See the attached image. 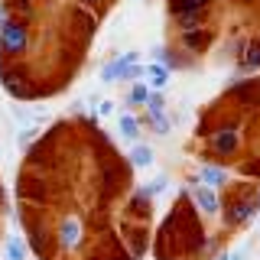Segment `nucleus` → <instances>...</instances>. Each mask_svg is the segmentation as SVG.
<instances>
[{"label":"nucleus","instance_id":"0eeeda50","mask_svg":"<svg viewBox=\"0 0 260 260\" xmlns=\"http://www.w3.org/2000/svg\"><path fill=\"white\" fill-rule=\"evenodd\" d=\"M189 202H192L195 211H202V215H208V218H215L218 211H221V195H218V189H208V185H192Z\"/></svg>","mask_w":260,"mask_h":260},{"label":"nucleus","instance_id":"423d86ee","mask_svg":"<svg viewBox=\"0 0 260 260\" xmlns=\"http://www.w3.org/2000/svg\"><path fill=\"white\" fill-rule=\"evenodd\" d=\"M208 150L215 153V156H234L238 153V146H241V137H238V130L234 127H218V130H208Z\"/></svg>","mask_w":260,"mask_h":260},{"label":"nucleus","instance_id":"6ab92c4d","mask_svg":"<svg viewBox=\"0 0 260 260\" xmlns=\"http://www.w3.org/2000/svg\"><path fill=\"white\" fill-rule=\"evenodd\" d=\"M205 16H208V10H189V13L173 16V20H176V26L185 32V29H199V26H205Z\"/></svg>","mask_w":260,"mask_h":260},{"label":"nucleus","instance_id":"f3484780","mask_svg":"<svg viewBox=\"0 0 260 260\" xmlns=\"http://www.w3.org/2000/svg\"><path fill=\"white\" fill-rule=\"evenodd\" d=\"M257 94H260V81H254V78L234 81V85L228 88V98H238V101H244V104H250Z\"/></svg>","mask_w":260,"mask_h":260},{"label":"nucleus","instance_id":"2eb2a0df","mask_svg":"<svg viewBox=\"0 0 260 260\" xmlns=\"http://www.w3.org/2000/svg\"><path fill=\"white\" fill-rule=\"evenodd\" d=\"M16 195H20V199H29V202H46V182L43 179H32V176H23Z\"/></svg>","mask_w":260,"mask_h":260},{"label":"nucleus","instance_id":"aec40b11","mask_svg":"<svg viewBox=\"0 0 260 260\" xmlns=\"http://www.w3.org/2000/svg\"><path fill=\"white\" fill-rule=\"evenodd\" d=\"M146 98H150V88H146V81H134L127 91V108H143Z\"/></svg>","mask_w":260,"mask_h":260},{"label":"nucleus","instance_id":"dca6fc26","mask_svg":"<svg viewBox=\"0 0 260 260\" xmlns=\"http://www.w3.org/2000/svg\"><path fill=\"white\" fill-rule=\"evenodd\" d=\"M260 69V32L254 39H247L241 49V72H254Z\"/></svg>","mask_w":260,"mask_h":260},{"label":"nucleus","instance_id":"c85d7f7f","mask_svg":"<svg viewBox=\"0 0 260 260\" xmlns=\"http://www.w3.org/2000/svg\"><path fill=\"white\" fill-rule=\"evenodd\" d=\"M215 260H228V250H218V254H215Z\"/></svg>","mask_w":260,"mask_h":260},{"label":"nucleus","instance_id":"4be33fe9","mask_svg":"<svg viewBox=\"0 0 260 260\" xmlns=\"http://www.w3.org/2000/svg\"><path fill=\"white\" fill-rule=\"evenodd\" d=\"M124 65H127V62L120 59V55H114V59L101 69V81H104V85H114V81L120 78V69H124Z\"/></svg>","mask_w":260,"mask_h":260},{"label":"nucleus","instance_id":"cd10ccee","mask_svg":"<svg viewBox=\"0 0 260 260\" xmlns=\"http://www.w3.org/2000/svg\"><path fill=\"white\" fill-rule=\"evenodd\" d=\"M247 257V250H234V254H228V260H244Z\"/></svg>","mask_w":260,"mask_h":260},{"label":"nucleus","instance_id":"f8f14e48","mask_svg":"<svg viewBox=\"0 0 260 260\" xmlns=\"http://www.w3.org/2000/svg\"><path fill=\"white\" fill-rule=\"evenodd\" d=\"M117 134H120V140L124 143H140V120L134 117L130 111H120V117H117Z\"/></svg>","mask_w":260,"mask_h":260},{"label":"nucleus","instance_id":"f03ea898","mask_svg":"<svg viewBox=\"0 0 260 260\" xmlns=\"http://www.w3.org/2000/svg\"><path fill=\"white\" fill-rule=\"evenodd\" d=\"M260 211L257 205V192L250 195H231V199L221 202V211H218V218H221L224 228H244L254 221V215Z\"/></svg>","mask_w":260,"mask_h":260},{"label":"nucleus","instance_id":"a211bd4d","mask_svg":"<svg viewBox=\"0 0 260 260\" xmlns=\"http://www.w3.org/2000/svg\"><path fill=\"white\" fill-rule=\"evenodd\" d=\"M4 254H7V260H26L29 257L26 238H16V234H10V238L4 241Z\"/></svg>","mask_w":260,"mask_h":260},{"label":"nucleus","instance_id":"393cba45","mask_svg":"<svg viewBox=\"0 0 260 260\" xmlns=\"http://www.w3.org/2000/svg\"><path fill=\"white\" fill-rule=\"evenodd\" d=\"M114 111H117V104H114V101H101V104H98V117H111Z\"/></svg>","mask_w":260,"mask_h":260},{"label":"nucleus","instance_id":"39448f33","mask_svg":"<svg viewBox=\"0 0 260 260\" xmlns=\"http://www.w3.org/2000/svg\"><path fill=\"white\" fill-rule=\"evenodd\" d=\"M81 241H85V224H81L78 215H65L59 221V231H55V244L62 250H78Z\"/></svg>","mask_w":260,"mask_h":260},{"label":"nucleus","instance_id":"bb28decb","mask_svg":"<svg viewBox=\"0 0 260 260\" xmlns=\"http://www.w3.org/2000/svg\"><path fill=\"white\" fill-rule=\"evenodd\" d=\"M104 4H108V0H81L85 10H98V7H104Z\"/></svg>","mask_w":260,"mask_h":260},{"label":"nucleus","instance_id":"5701e85b","mask_svg":"<svg viewBox=\"0 0 260 260\" xmlns=\"http://www.w3.org/2000/svg\"><path fill=\"white\" fill-rule=\"evenodd\" d=\"M117 81H130V85H134V81H143V65H124Z\"/></svg>","mask_w":260,"mask_h":260},{"label":"nucleus","instance_id":"a878e982","mask_svg":"<svg viewBox=\"0 0 260 260\" xmlns=\"http://www.w3.org/2000/svg\"><path fill=\"white\" fill-rule=\"evenodd\" d=\"M241 173H244V176H260V162H257V159H254V162H244Z\"/></svg>","mask_w":260,"mask_h":260},{"label":"nucleus","instance_id":"4468645a","mask_svg":"<svg viewBox=\"0 0 260 260\" xmlns=\"http://www.w3.org/2000/svg\"><path fill=\"white\" fill-rule=\"evenodd\" d=\"M127 162H130L134 169H150L153 162H156V150H153L150 143H134V146H130Z\"/></svg>","mask_w":260,"mask_h":260},{"label":"nucleus","instance_id":"b1692460","mask_svg":"<svg viewBox=\"0 0 260 260\" xmlns=\"http://www.w3.org/2000/svg\"><path fill=\"white\" fill-rule=\"evenodd\" d=\"M32 140H36V127H23L20 134H16V146H20V150H29Z\"/></svg>","mask_w":260,"mask_h":260},{"label":"nucleus","instance_id":"7ed1b4c3","mask_svg":"<svg viewBox=\"0 0 260 260\" xmlns=\"http://www.w3.org/2000/svg\"><path fill=\"white\" fill-rule=\"evenodd\" d=\"M29 46V32H26V23L23 20H4L0 23V52L16 59V55H23Z\"/></svg>","mask_w":260,"mask_h":260},{"label":"nucleus","instance_id":"1a4fd4ad","mask_svg":"<svg viewBox=\"0 0 260 260\" xmlns=\"http://www.w3.org/2000/svg\"><path fill=\"white\" fill-rule=\"evenodd\" d=\"M120 234L130 238V250H134V257L140 260L146 254V224H130V221H120Z\"/></svg>","mask_w":260,"mask_h":260},{"label":"nucleus","instance_id":"6e6552de","mask_svg":"<svg viewBox=\"0 0 260 260\" xmlns=\"http://www.w3.org/2000/svg\"><path fill=\"white\" fill-rule=\"evenodd\" d=\"M211 43H215V32H211L208 26L179 32V46H182V52H185V55H199V52H205Z\"/></svg>","mask_w":260,"mask_h":260},{"label":"nucleus","instance_id":"9d476101","mask_svg":"<svg viewBox=\"0 0 260 260\" xmlns=\"http://www.w3.org/2000/svg\"><path fill=\"white\" fill-rule=\"evenodd\" d=\"M169 75H173V72L162 69L159 62H146L143 65V81H146L150 91H166V88H169Z\"/></svg>","mask_w":260,"mask_h":260},{"label":"nucleus","instance_id":"c756f323","mask_svg":"<svg viewBox=\"0 0 260 260\" xmlns=\"http://www.w3.org/2000/svg\"><path fill=\"white\" fill-rule=\"evenodd\" d=\"M257 205H260V189H257Z\"/></svg>","mask_w":260,"mask_h":260},{"label":"nucleus","instance_id":"9b49d317","mask_svg":"<svg viewBox=\"0 0 260 260\" xmlns=\"http://www.w3.org/2000/svg\"><path fill=\"white\" fill-rule=\"evenodd\" d=\"M153 59H156L162 69H169V72L189 69V65H192V59L185 52H173V49H166V46H156V49H153Z\"/></svg>","mask_w":260,"mask_h":260},{"label":"nucleus","instance_id":"20e7f679","mask_svg":"<svg viewBox=\"0 0 260 260\" xmlns=\"http://www.w3.org/2000/svg\"><path fill=\"white\" fill-rule=\"evenodd\" d=\"M0 85H4V91L16 98V101H26V98H36V91H32V81L23 69H4L0 72Z\"/></svg>","mask_w":260,"mask_h":260},{"label":"nucleus","instance_id":"f257e3e1","mask_svg":"<svg viewBox=\"0 0 260 260\" xmlns=\"http://www.w3.org/2000/svg\"><path fill=\"white\" fill-rule=\"evenodd\" d=\"M159 241H166L169 247H173V257H195V254H202L205 234H202L199 211H195L192 202H189V189L179 192V205L169 211V218L162 221Z\"/></svg>","mask_w":260,"mask_h":260},{"label":"nucleus","instance_id":"412c9836","mask_svg":"<svg viewBox=\"0 0 260 260\" xmlns=\"http://www.w3.org/2000/svg\"><path fill=\"white\" fill-rule=\"evenodd\" d=\"M211 0H169V13L179 16V13H189V10H208Z\"/></svg>","mask_w":260,"mask_h":260},{"label":"nucleus","instance_id":"ddd939ff","mask_svg":"<svg viewBox=\"0 0 260 260\" xmlns=\"http://www.w3.org/2000/svg\"><path fill=\"white\" fill-rule=\"evenodd\" d=\"M195 179H199V185L218 189V185H224V182H228V169H224V166H215V162H208V166H199Z\"/></svg>","mask_w":260,"mask_h":260}]
</instances>
